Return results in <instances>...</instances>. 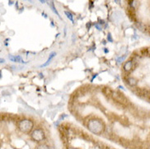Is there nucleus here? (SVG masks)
Listing matches in <instances>:
<instances>
[{
	"instance_id": "nucleus-4",
	"label": "nucleus",
	"mask_w": 150,
	"mask_h": 149,
	"mask_svg": "<svg viewBox=\"0 0 150 149\" xmlns=\"http://www.w3.org/2000/svg\"><path fill=\"white\" fill-rule=\"evenodd\" d=\"M8 58H9V59L11 61H13V62L22 64L25 63V62L23 60L22 58H21V56H20V55H9Z\"/></svg>"
},
{
	"instance_id": "nucleus-3",
	"label": "nucleus",
	"mask_w": 150,
	"mask_h": 149,
	"mask_svg": "<svg viewBox=\"0 0 150 149\" xmlns=\"http://www.w3.org/2000/svg\"><path fill=\"white\" fill-rule=\"evenodd\" d=\"M30 138L34 142H36L38 144H41L46 140L45 131L42 128H36L30 133Z\"/></svg>"
},
{
	"instance_id": "nucleus-12",
	"label": "nucleus",
	"mask_w": 150,
	"mask_h": 149,
	"mask_svg": "<svg viewBox=\"0 0 150 149\" xmlns=\"http://www.w3.org/2000/svg\"><path fill=\"white\" fill-rule=\"evenodd\" d=\"M107 40H108V42H114V39H113L112 35H111V33H108V36H107Z\"/></svg>"
},
{
	"instance_id": "nucleus-11",
	"label": "nucleus",
	"mask_w": 150,
	"mask_h": 149,
	"mask_svg": "<svg viewBox=\"0 0 150 149\" xmlns=\"http://www.w3.org/2000/svg\"><path fill=\"white\" fill-rule=\"evenodd\" d=\"M127 58V55H123V56H120V57H118V59H117V61H118V63H123V61L126 59Z\"/></svg>"
},
{
	"instance_id": "nucleus-6",
	"label": "nucleus",
	"mask_w": 150,
	"mask_h": 149,
	"mask_svg": "<svg viewBox=\"0 0 150 149\" xmlns=\"http://www.w3.org/2000/svg\"><path fill=\"white\" fill-rule=\"evenodd\" d=\"M55 55H56V53H55V51L51 52V53L49 55V57H48L47 60V61H46L45 63L43 64H42L41 67H46V66H47V65H48V64L51 62V60L54 59V57H55Z\"/></svg>"
},
{
	"instance_id": "nucleus-8",
	"label": "nucleus",
	"mask_w": 150,
	"mask_h": 149,
	"mask_svg": "<svg viewBox=\"0 0 150 149\" xmlns=\"http://www.w3.org/2000/svg\"><path fill=\"white\" fill-rule=\"evenodd\" d=\"M35 149H51V147L47 144H39Z\"/></svg>"
},
{
	"instance_id": "nucleus-17",
	"label": "nucleus",
	"mask_w": 150,
	"mask_h": 149,
	"mask_svg": "<svg viewBox=\"0 0 150 149\" xmlns=\"http://www.w3.org/2000/svg\"><path fill=\"white\" fill-rule=\"evenodd\" d=\"M105 53H107V52H109V50L105 49Z\"/></svg>"
},
{
	"instance_id": "nucleus-15",
	"label": "nucleus",
	"mask_w": 150,
	"mask_h": 149,
	"mask_svg": "<svg viewBox=\"0 0 150 149\" xmlns=\"http://www.w3.org/2000/svg\"><path fill=\"white\" fill-rule=\"evenodd\" d=\"M67 149H79V148H73V147H68Z\"/></svg>"
},
{
	"instance_id": "nucleus-1",
	"label": "nucleus",
	"mask_w": 150,
	"mask_h": 149,
	"mask_svg": "<svg viewBox=\"0 0 150 149\" xmlns=\"http://www.w3.org/2000/svg\"><path fill=\"white\" fill-rule=\"evenodd\" d=\"M86 127H87L88 131L96 135H100L101 134L104 133L105 130V123L103 122L102 120H100L99 118L90 119L87 122Z\"/></svg>"
},
{
	"instance_id": "nucleus-16",
	"label": "nucleus",
	"mask_w": 150,
	"mask_h": 149,
	"mask_svg": "<svg viewBox=\"0 0 150 149\" xmlns=\"http://www.w3.org/2000/svg\"><path fill=\"white\" fill-rule=\"evenodd\" d=\"M13 3V1H9V5H12Z\"/></svg>"
},
{
	"instance_id": "nucleus-7",
	"label": "nucleus",
	"mask_w": 150,
	"mask_h": 149,
	"mask_svg": "<svg viewBox=\"0 0 150 149\" xmlns=\"http://www.w3.org/2000/svg\"><path fill=\"white\" fill-rule=\"evenodd\" d=\"M137 82H138V81L135 77H131L127 78V83L131 86H136L137 85Z\"/></svg>"
},
{
	"instance_id": "nucleus-10",
	"label": "nucleus",
	"mask_w": 150,
	"mask_h": 149,
	"mask_svg": "<svg viewBox=\"0 0 150 149\" xmlns=\"http://www.w3.org/2000/svg\"><path fill=\"white\" fill-rule=\"evenodd\" d=\"M50 7H51V10H52V11L54 12L56 14V16H58L60 18V14L58 13L57 10L55 9V6H54V4H53V3H52V2H51V3H50Z\"/></svg>"
},
{
	"instance_id": "nucleus-2",
	"label": "nucleus",
	"mask_w": 150,
	"mask_h": 149,
	"mask_svg": "<svg viewBox=\"0 0 150 149\" xmlns=\"http://www.w3.org/2000/svg\"><path fill=\"white\" fill-rule=\"evenodd\" d=\"M17 126H18L19 131L21 133L29 134L34 130V122L30 119H22L18 122Z\"/></svg>"
},
{
	"instance_id": "nucleus-13",
	"label": "nucleus",
	"mask_w": 150,
	"mask_h": 149,
	"mask_svg": "<svg viewBox=\"0 0 150 149\" xmlns=\"http://www.w3.org/2000/svg\"><path fill=\"white\" fill-rule=\"evenodd\" d=\"M95 27L98 29V30H101L102 29V25L100 24H95Z\"/></svg>"
},
{
	"instance_id": "nucleus-9",
	"label": "nucleus",
	"mask_w": 150,
	"mask_h": 149,
	"mask_svg": "<svg viewBox=\"0 0 150 149\" xmlns=\"http://www.w3.org/2000/svg\"><path fill=\"white\" fill-rule=\"evenodd\" d=\"M64 14L66 15L67 18H68V20H70V21H72V23L74 22V21H73V14L71 13L70 12H68V11H65V12H64Z\"/></svg>"
},
{
	"instance_id": "nucleus-5",
	"label": "nucleus",
	"mask_w": 150,
	"mask_h": 149,
	"mask_svg": "<svg viewBox=\"0 0 150 149\" xmlns=\"http://www.w3.org/2000/svg\"><path fill=\"white\" fill-rule=\"evenodd\" d=\"M132 68H133V62H132V60H128L123 65V69L126 72H130Z\"/></svg>"
},
{
	"instance_id": "nucleus-14",
	"label": "nucleus",
	"mask_w": 150,
	"mask_h": 149,
	"mask_svg": "<svg viewBox=\"0 0 150 149\" xmlns=\"http://www.w3.org/2000/svg\"><path fill=\"white\" fill-rule=\"evenodd\" d=\"M5 63V59L0 58V64H4Z\"/></svg>"
}]
</instances>
